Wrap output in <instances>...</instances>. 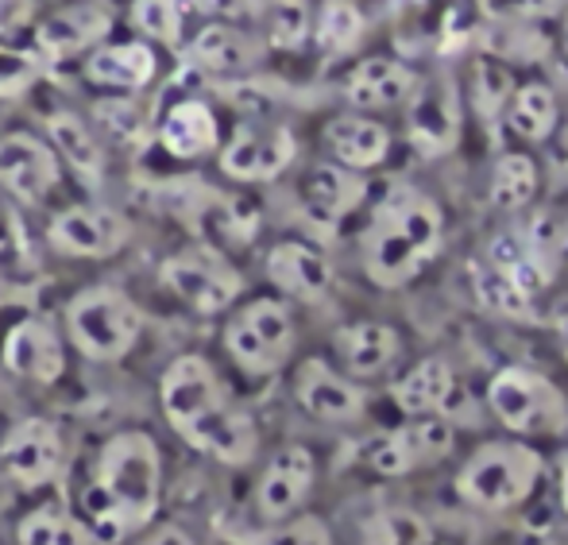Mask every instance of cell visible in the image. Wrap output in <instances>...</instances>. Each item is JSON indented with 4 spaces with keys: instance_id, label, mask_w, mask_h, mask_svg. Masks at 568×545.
Returning a JSON list of instances; mask_svg holds the SVG:
<instances>
[{
    "instance_id": "7c38bea8",
    "label": "cell",
    "mask_w": 568,
    "mask_h": 545,
    "mask_svg": "<svg viewBox=\"0 0 568 545\" xmlns=\"http://www.w3.org/2000/svg\"><path fill=\"white\" fill-rule=\"evenodd\" d=\"M314 480H317V461L306 445L275 448L267 468L260 472V484H255V511H260V518H267V523L294 518L302 503H306Z\"/></svg>"
},
{
    "instance_id": "4316f807",
    "label": "cell",
    "mask_w": 568,
    "mask_h": 545,
    "mask_svg": "<svg viewBox=\"0 0 568 545\" xmlns=\"http://www.w3.org/2000/svg\"><path fill=\"white\" fill-rule=\"evenodd\" d=\"M325 148L348 171H372V166H379L390 155V132L379 120L344 112V117H333L325 124Z\"/></svg>"
},
{
    "instance_id": "74e56055",
    "label": "cell",
    "mask_w": 568,
    "mask_h": 545,
    "mask_svg": "<svg viewBox=\"0 0 568 545\" xmlns=\"http://www.w3.org/2000/svg\"><path fill=\"white\" fill-rule=\"evenodd\" d=\"M364 28H367V20L352 4H341V0H325L322 20H317L314 36H317V43H322V51L344 54V51H352V47L359 43Z\"/></svg>"
},
{
    "instance_id": "e0dca14e",
    "label": "cell",
    "mask_w": 568,
    "mask_h": 545,
    "mask_svg": "<svg viewBox=\"0 0 568 545\" xmlns=\"http://www.w3.org/2000/svg\"><path fill=\"white\" fill-rule=\"evenodd\" d=\"M367 186L356 171L341 163H322L302 182V218L317 232H333L337 224L364 202Z\"/></svg>"
},
{
    "instance_id": "ba28073f",
    "label": "cell",
    "mask_w": 568,
    "mask_h": 545,
    "mask_svg": "<svg viewBox=\"0 0 568 545\" xmlns=\"http://www.w3.org/2000/svg\"><path fill=\"white\" fill-rule=\"evenodd\" d=\"M406 105V135L414 151L426 159H442L460 143V93L453 74H434L414 82Z\"/></svg>"
},
{
    "instance_id": "d6a6232c",
    "label": "cell",
    "mask_w": 568,
    "mask_h": 545,
    "mask_svg": "<svg viewBox=\"0 0 568 545\" xmlns=\"http://www.w3.org/2000/svg\"><path fill=\"white\" fill-rule=\"evenodd\" d=\"M16 542L20 545H101L85 518L70 515L59 503H43V507L28 511L16 526Z\"/></svg>"
},
{
    "instance_id": "ee69618b",
    "label": "cell",
    "mask_w": 568,
    "mask_h": 545,
    "mask_svg": "<svg viewBox=\"0 0 568 545\" xmlns=\"http://www.w3.org/2000/svg\"><path fill=\"white\" fill-rule=\"evenodd\" d=\"M140 545H197L194 538H190L182 526H174V523H163V526H155V531H148L140 538Z\"/></svg>"
},
{
    "instance_id": "cb8c5ba5",
    "label": "cell",
    "mask_w": 568,
    "mask_h": 545,
    "mask_svg": "<svg viewBox=\"0 0 568 545\" xmlns=\"http://www.w3.org/2000/svg\"><path fill=\"white\" fill-rule=\"evenodd\" d=\"M159 143L171 159H205L221 148V128H217V117L205 101L197 98H186V101H174L171 109L163 112L159 120Z\"/></svg>"
},
{
    "instance_id": "44dd1931",
    "label": "cell",
    "mask_w": 568,
    "mask_h": 545,
    "mask_svg": "<svg viewBox=\"0 0 568 545\" xmlns=\"http://www.w3.org/2000/svg\"><path fill=\"white\" fill-rule=\"evenodd\" d=\"M113 28V16L101 4H67L51 12L36 28V47L47 59H70V54L93 51Z\"/></svg>"
},
{
    "instance_id": "ab89813d",
    "label": "cell",
    "mask_w": 568,
    "mask_h": 545,
    "mask_svg": "<svg viewBox=\"0 0 568 545\" xmlns=\"http://www.w3.org/2000/svg\"><path fill=\"white\" fill-rule=\"evenodd\" d=\"M364 545H429V523L414 511H383L367 526Z\"/></svg>"
},
{
    "instance_id": "9a60e30c",
    "label": "cell",
    "mask_w": 568,
    "mask_h": 545,
    "mask_svg": "<svg viewBox=\"0 0 568 545\" xmlns=\"http://www.w3.org/2000/svg\"><path fill=\"white\" fill-rule=\"evenodd\" d=\"M294 398L302 403V411L317 422L329 426H348V422L364 418L367 395L356 387V380L333 372L325 360H306L294 375Z\"/></svg>"
},
{
    "instance_id": "83f0119b",
    "label": "cell",
    "mask_w": 568,
    "mask_h": 545,
    "mask_svg": "<svg viewBox=\"0 0 568 545\" xmlns=\"http://www.w3.org/2000/svg\"><path fill=\"white\" fill-rule=\"evenodd\" d=\"M47 140H51L59 163H67L70 171L82 174V179L101 182V174H105V151H101V143H98V132H93L82 117H74V112H54V117L47 120Z\"/></svg>"
},
{
    "instance_id": "4fadbf2b",
    "label": "cell",
    "mask_w": 568,
    "mask_h": 545,
    "mask_svg": "<svg viewBox=\"0 0 568 545\" xmlns=\"http://www.w3.org/2000/svg\"><path fill=\"white\" fill-rule=\"evenodd\" d=\"M59 174L62 163L47 140H39L31 132L0 135V186H4V194L39 205L59 186Z\"/></svg>"
},
{
    "instance_id": "f35d334b",
    "label": "cell",
    "mask_w": 568,
    "mask_h": 545,
    "mask_svg": "<svg viewBox=\"0 0 568 545\" xmlns=\"http://www.w3.org/2000/svg\"><path fill=\"white\" fill-rule=\"evenodd\" d=\"M471 90H476V105L487 120H495L507 109L510 93H515V78H510L503 59H479L476 74H471Z\"/></svg>"
},
{
    "instance_id": "8d00e7d4",
    "label": "cell",
    "mask_w": 568,
    "mask_h": 545,
    "mask_svg": "<svg viewBox=\"0 0 568 545\" xmlns=\"http://www.w3.org/2000/svg\"><path fill=\"white\" fill-rule=\"evenodd\" d=\"M182 23H186V4L182 0H132V28L151 43L179 47Z\"/></svg>"
},
{
    "instance_id": "4dcf8cb0",
    "label": "cell",
    "mask_w": 568,
    "mask_h": 545,
    "mask_svg": "<svg viewBox=\"0 0 568 545\" xmlns=\"http://www.w3.org/2000/svg\"><path fill=\"white\" fill-rule=\"evenodd\" d=\"M379 213L395 221L426 255L437 252V244H442V210H437V202L429 194H422L414 186H395L387 194V202L379 205Z\"/></svg>"
},
{
    "instance_id": "836d02e7",
    "label": "cell",
    "mask_w": 568,
    "mask_h": 545,
    "mask_svg": "<svg viewBox=\"0 0 568 545\" xmlns=\"http://www.w3.org/2000/svg\"><path fill=\"white\" fill-rule=\"evenodd\" d=\"M534 194H538V163L530 155H523V151L503 155L491 171V186H487V198H491L495 210L518 213L523 205H530Z\"/></svg>"
},
{
    "instance_id": "ffe728a7",
    "label": "cell",
    "mask_w": 568,
    "mask_h": 545,
    "mask_svg": "<svg viewBox=\"0 0 568 545\" xmlns=\"http://www.w3.org/2000/svg\"><path fill=\"white\" fill-rule=\"evenodd\" d=\"M267 279L298 302H322L333 291V263L302 240H283L267 252Z\"/></svg>"
},
{
    "instance_id": "f1b7e54d",
    "label": "cell",
    "mask_w": 568,
    "mask_h": 545,
    "mask_svg": "<svg viewBox=\"0 0 568 545\" xmlns=\"http://www.w3.org/2000/svg\"><path fill=\"white\" fill-rule=\"evenodd\" d=\"M453 387H456V372L449 367V360L429 356V360H422L418 367H410V372L395 383L390 395H395V406L406 418H422V414H442Z\"/></svg>"
},
{
    "instance_id": "52a82bcc",
    "label": "cell",
    "mask_w": 568,
    "mask_h": 545,
    "mask_svg": "<svg viewBox=\"0 0 568 545\" xmlns=\"http://www.w3.org/2000/svg\"><path fill=\"white\" fill-rule=\"evenodd\" d=\"M456 448V426L442 414H422V418H406V426L390 430L367 441L364 456L367 468L379 476H406L414 468H429V464L445 461Z\"/></svg>"
},
{
    "instance_id": "5b68a950",
    "label": "cell",
    "mask_w": 568,
    "mask_h": 545,
    "mask_svg": "<svg viewBox=\"0 0 568 545\" xmlns=\"http://www.w3.org/2000/svg\"><path fill=\"white\" fill-rule=\"evenodd\" d=\"M487 406L510 434H565L568 403L554 380L530 367H503L487 383Z\"/></svg>"
},
{
    "instance_id": "d4e9b609",
    "label": "cell",
    "mask_w": 568,
    "mask_h": 545,
    "mask_svg": "<svg viewBox=\"0 0 568 545\" xmlns=\"http://www.w3.org/2000/svg\"><path fill=\"white\" fill-rule=\"evenodd\" d=\"M186 59L210 74H244L263 59V43L236 23H205L186 47Z\"/></svg>"
},
{
    "instance_id": "f6af8a7d",
    "label": "cell",
    "mask_w": 568,
    "mask_h": 545,
    "mask_svg": "<svg viewBox=\"0 0 568 545\" xmlns=\"http://www.w3.org/2000/svg\"><path fill=\"white\" fill-rule=\"evenodd\" d=\"M341 4H352L367 23H372L375 16H387L390 12V8H395V0H341Z\"/></svg>"
},
{
    "instance_id": "277c9868",
    "label": "cell",
    "mask_w": 568,
    "mask_h": 545,
    "mask_svg": "<svg viewBox=\"0 0 568 545\" xmlns=\"http://www.w3.org/2000/svg\"><path fill=\"white\" fill-rule=\"evenodd\" d=\"M159 279L166 283V291L190 306L194 314H225L232 302L244 291V275L229 263V255L217 244H186L174 255H166Z\"/></svg>"
},
{
    "instance_id": "2e32d148",
    "label": "cell",
    "mask_w": 568,
    "mask_h": 545,
    "mask_svg": "<svg viewBox=\"0 0 568 545\" xmlns=\"http://www.w3.org/2000/svg\"><path fill=\"white\" fill-rule=\"evenodd\" d=\"M0 364L4 372L20 375L31 383H54L67 372V349L62 336L47 317H23L8 329L4 344H0Z\"/></svg>"
},
{
    "instance_id": "9c48e42d",
    "label": "cell",
    "mask_w": 568,
    "mask_h": 545,
    "mask_svg": "<svg viewBox=\"0 0 568 545\" xmlns=\"http://www.w3.org/2000/svg\"><path fill=\"white\" fill-rule=\"evenodd\" d=\"M298 155V140L286 124L247 120L221 148V171L232 182H275Z\"/></svg>"
},
{
    "instance_id": "7dc6e473",
    "label": "cell",
    "mask_w": 568,
    "mask_h": 545,
    "mask_svg": "<svg viewBox=\"0 0 568 545\" xmlns=\"http://www.w3.org/2000/svg\"><path fill=\"white\" fill-rule=\"evenodd\" d=\"M561 151H565V159H568V128H565V135H561Z\"/></svg>"
},
{
    "instance_id": "484cf974",
    "label": "cell",
    "mask_w": 568,
    "mask_h": 545,
    "mask_svg": "<svg viewBox=\"0 0 568 545\" xmlns=\"http://www.w3.org/2000/svg\"><path fill=\"white\" fill-rule=\"evenodd\" d=\"M159 62L155 51L140 39H128V43H105L93 47L90 59H85V78L101 90H124L140 93L143 85H151Z\"/></svg>"
},
{
    "instance_id": "3957f363",
    "label": "cell",
    "mask_w": 568,
    "mask_h": 545,
    "mask_svg": "<svg viewBox=\"0 0 568 545\" xmlns=\"http://www.w3.org/2000/svg\"><path fill=\"white\" fill-rule=\"evenodd\" d=\"M143 333V310L120 286H85L67 306V336L93 364H116Z\"/></svg>"
},
{
    "instance_id": "e575fe53",
    "label": "cell",
    "mask_w": 568,
    "mask_h": 545,
    "mask_svg": "<svg viewBox=\"0 0 568 545\" xmlns=\"http://www.w3.org/2000/svg\"><path fill=\"white\" fill-rule=\"evenodd\" d=\"M471 291H476L479 306L491 310V314L526 317L534 306V299L523 291V286H515L503 271L487 268V263H476V268H471Z\"/></svg>"
},
{
    "instance_id": "bcb514c9",
    "label": "cell",
    "mask_w": 568,
    "mask_h": 545,
    "mask_svg": "<svg viewBox=\"0 0 568 545\" xmlns=\"http://www.w3.org/2000/svg\"><path fill=\"white\" fill-rule=\"evenodd\" d=\"M561 507H565V515H568V448H565V456H561Z\"/></svg>"
},
{
    "instance_id": "c3c4849f",
    "label": "cell",
    "mask_w": 568,
    "mask_h": 545,
    "mask_svg": "<svg viewBox=\"0 0 568 545\" xmlns=\"http://www.w3.org/2000/svg\"><path fill=\"white\" fill-rule=\"evenodd\" d=\"M0 16H4V0H0Z\"/></svg>"
},
{
    "instance_id": "7bdbcfd3",
    "label": "cell",
    "mask_w": 568,
    "mask_h": 545,
    "mask_svg": "<svg viewBox=\"0 0 568 545\" xmlns=\"http://www.w3.org/2000/svg\"><path fill=\"white\" fill-rule=\"evenodd\" d=\"M549 4L554 0H487V8L503 20H530V16L549 12Z\"/></svg>"
},
{
    "instance_id": "603a6c76",
    "label": "cell",
    "mask_w": 568,
    "mask_h": 545,
    "mask_svg": "<svg viewBox=\"0 0 568 545\" xmlns=\"http://www.w3.org/2000/svg\"><path fill=\"white\" fill-rule=\"evenodd\" d=\"M414 70L398 59L387 54H372V59H359L356 67L344 78V101L352 109H395L410 98L414 90Z\"/></svg>"
},
{
    "instance_id": "8fae6325",
    "label": "cell",
    "mask_w": 568,
    "mask_h": 545,
    "mask_svg": "<svg viewBox=\"0 0 568 545\" xmlns=\"http://www.w3.org/2000/svg\"><path fill=\"white\" fill-rule=\"evenodd\" d=\"M47 240L54 252L74 260H109L132 240V221L109 205H70L51 218Z\"/></svg>"
},
{
    "instance_id": "8992f818",
    "label": "cell",
    "mask_w": 568,
    "mask_h": 545,
    "mask_svg": "<svg viewBox=\"0 0 568 545\" xmlns=\"http://www.w3.org/2000/svg\"><path fill=\"white\" fill-rule=\"evenodd\" d=\"M229 356L247 375H275L294 352V314L278 299H252L225 325Z\"/></svg>"
},
{
    "instance_id": "7402d4cb",
    "label": "cell",
    "mask_w": 568,
    "mask_h": 545,
    "mask_svg": "<svg viewBox=\"0 0 568 545\" xmlns=\"http://www.w3.org/2000/svg\"><path fill=\"white\" fill-rule=\"evenodd\" d=\"M333 349H337L344 372L352 380H375V375L390 372L403 356V336L398 329L383 325V322H356L344 325L333 336Z\"/></svg>"
},
{
    "instance_id": "ac0fdd59",
    "label": "cell",
    "mask_w": 568,
    "mask_h": 545,
    "mask_svg": "<svg viewBox=\"0 0 568 545\" xmlns=\"http://www.w3.org/2000/svg\"><path fill=\"white\" fill-rule=\"evenodd\" d=\"M182 441L221 464H247L255 456V448H260V430H255L252 414L240 411L232 398H225L217 411H210L202 422H194L182 434Z\"/></svg>"
},
{
    "instance_id": "d590c367",
    "label": "cell",
    "mask_w": 568,
    "mask_h": 545,
    "mask_svg": "<svg viewBox=\"0 0 568 545\" xmlns=\"http://www.w3.org/2000/svg\"><path fill=\"white\" fill-rule=\"evenodd\" d=\"M260 23L267 28V43L283 47V51L302 47L310 31H314V20H310L306 0H263Z\"/></svg>"
},
{
    "instance_id": "30bf717a",
    "label": "cell",
    "mask_w": 568,
    "mask_h": 545,
    "mask_svg": "<svg viewBox=\"0 0 568 545\" xmlns=\"http://www.w3.org/2000/svg\"><path fill=\"white\" fill-rule=\"evenodd\" d=\"M229 398L225 383H221L217 367L205 356H179L171 360V367L163 372V383H159V403H163V414L171 422L174 434H186L194 422H202L210 411H217Z\"/></svg>"
},
{
    "instance_id": "b9f144b4",
    "label": "cell",
    "mask_w": 568,
    "mask_h": 545,
    "mask_svg": "<svg viewBox=\"0 0 568 545\" xmlns=\"http://www.w3.org/2000/svg\"><path fill=\"white\" fill-rule=\"evenodd\" d=\"M194 8H202L205 16H213L217 23H260L263 0H194Z\"/></svg>"
},
{
    "instance_id": "d6986e66",
    "label": "cell",
    "mask_w": 568,
    "mask_h": 545,
    "mask_svg": "<svg viewBox=\"0 0 568 545\" xmlns=\"http://www.w3.org/2000/svg\"><path fill=\"white\" fill-rule=\"evenodd\" d=\"M426 263L429 255L395 221L375 213L372 229L364 236V271L375 286H406Z\"/></svg>"
},
{
    "instance_id": "1f68e13d",
    "label": "cell",
    "mask_w": 568,
    "mask_h": 545,
    "mask_svg": "<svg viewBox=\"0 0 568 545\" xmlns=\"http://www.w3.org/2000/svg\"><path fill=\"white\" fill-rule=\"evenodd\" d=\"M507 124L518 140L526 143H541L557 132V120H561V109H557V93L549 90L546 82H526L510 93L507 101Z\"/></svg>"
},
{
    "instance_id": "f546056e",
    "label": "cell",
    "mask_w": 568,
    "mask_h": 545,
    "mask_svg": "<svg viewBox=\"0 0 568 545\" xmlns=\"http://www.w3.org/2000/svg\"><path fill=\"white\" fill-rule=\"evenodd\" d=\"M484 263H487V268H495V271H503V275H507L515 286H523L530 299L554 283V268H549V263H541L538 255L530 252L523 229H507V232H499V236H491Z\"/></svg>"
},
{
    "instance_id": "6da1fadb",
    "label": "cell",
    "mask_w": 568,
    "mask_h": 545,
    "mask_svg": "<svg viewBox=\"0 0 568 545\" xmlns=\"http://www.w3.org/2000/svg\"><path fill=\"white\" fill-rule=\"evenodd\" d=\"M163 499V453L143 430H120L98 448L82 492V518L101 545H120L151 526Z\"/></svg>"
},
{
    "instance_id": "5bb4252c",
    "label": "cell",
    "mask_w": 568,
    "mask_h": 545,
    "mask_svg": "<svg viewBox=\"0 0 568 545\" xmlns=\"http://www.w3.org/2000/svg\"><path fill=\"white\" fill-rule=\"evenodd\" d=\"M4 472L12 476V484L28 487H47L62 468V434L51 418H28L8 434L4 448H0Z\"/></svg>"
},
{
    "instance_id": "7a4b0ae2",
    "label": "cell",
    "mask_w": 568,
    "mask_h": 545,
    "mask_svg": "<svg viewBox=\"0 0 568 545\" xmlns=\"http://www.w3.org/2000/svg\"><path fill=\"white\" fill-rule=\"evenodd\" d=\"M541 456L523 441H487L456 472V495L479 511H510L534 495Z\"/></svg>"
},
{
    "instance_id": "60d3db41",
    "label": "cell",
    "mask_w": 568,
    "mask_h": 545,
    "mask_svg": "<svg viewBox=\"0 0 568 545\" xmlns=\"http://www.w3.org/2000/svg\"><path fill=\"white\" fill-rule=\"evenodd\" d=\"M255 545H333V534L322 518L314 515H298V518H283L271 531H263Z\"/></svg>"
}]
</instances>
